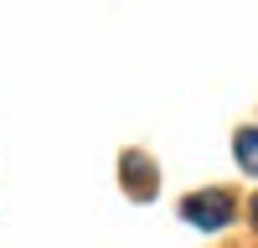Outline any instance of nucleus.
<instances>
[{"label": "nucleus", "mask_w": 258, "mask_h": 248, "mask_svg": "<svg viewBox=\"0 0 258 248\" xmlns=\"http://www.w3.org/2000/svg\"><path fill=\"white\" fill-rule=\"evenodd\" d=\"M181 217L191 227H207V233H217V227L232 222V192H197L181 202Z\"/></svg>", "instance_id": "1"}, {"label": "nucleus", "mask_w": 258, "mask_h": 248, "mask_svg": "<svg viewBox=\"0 0 258 248\" xmlns=\"http://www.w3.org/2000/svg\"><path fill=\"white\" fill-rule=\"evenodd\" d=\"M124 186H129V197H135V202H150V197H155V186H160V181H155V165L129 150V155H124Z\"/></svg>", "instance_id": "2"}, {"label": "nucleus", "mask_w": 258, "mask_h": 248, "mask_svg": "<svg viewBox=\"0 0 258 248\" xmlns=\"http://www.w3.org/2000/svg\"><path fill=\"white\" fill-rule=\"evenodd\" d=\"M232 145H238V165H243L248 176H258V130H238Z\"/></svg>", "instance_id": "3"}, {"label": "nucleus", "mask_w": 258, "mask_h": 248, "mask_svg": "<svg viewBox=\"0 0 258 248\" xmlns=\"http://www.w3.org/2000/svg\"><path fill=\"white\" fill-rule=\"evenodd\" d=\"M253 217H258V197H253Z\"/></svg>", "instance_id": "4"}]
</instances>
